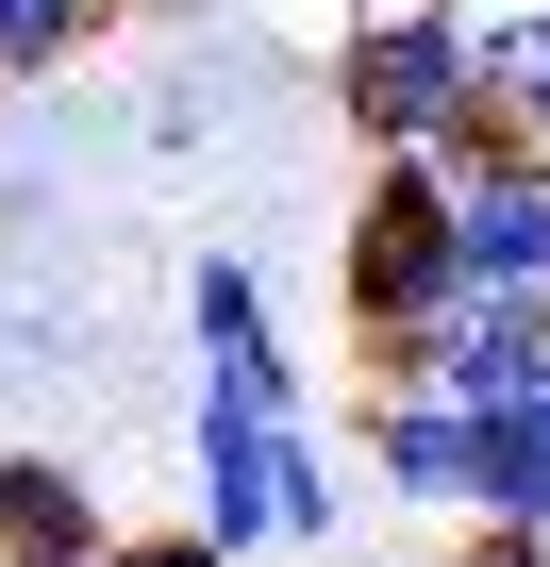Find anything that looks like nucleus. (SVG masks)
I'll list each match as a JSON object with an SVG mask.
<instances>
[{"label":"nucleus","mask_w":550,"mask_h":567,"mask_svg":"<svg viewBox=\"0 0 550 567\" xmlns=\"http://www.w3.org/2000/svg\"><path fill=\"white\" fill-rule=\"evenodd\" d=\"M184 517H200V550L217 567H351V467H334V434L318 417H234V401H200L184 417Z\"/></svg>","instance_id":"obj_1"},{"label":"nucleus","mask_w":550,"mask_h":567,"mask_svg":"<svg viewBox=\"0 0 550 567\" xmlns=\"http://www.w3.org/2000/svg\"><path fill=\"white\" fill-rule=\"evenodd\" d=\"M467 18H484V0H351V34H334V117H351L367 151L484 167L517 117L467 84Z\"/></svg>","instance_id":"obj_2"},{"label":"nucleus","mask_w":550,"mask_h":567,"mask_svg":"<svg viewBox=\"0 0 550 567\" xmlns=\"http://www.w3.org/2000/svg\"><path fill=\"white\" fill-rule=\"evenodd\" d=\"M450 301H467L450 167H434V151H367V200H351V234H334V318H351V351H367V334H417V318H450Z\"/></svg>","instance_id":"obj_3"},{"label":"nucleus","mask_w":550,"mask_h":567,"mask_svg":"<svg viewBox=\"0 0 550 567\" xmlns=\"http://www.w3.org/2000/svg\"><path fill=\"white\" fill-rule=\"evenodd\" d=\"M184 351H200V401H234V417H318V368L284 351L250 250H200L184 267Z\"/></svg>","instance_id":"obj_4"},{"label":"nucleus","mask_w":550,"mask_h":567,"mask_svg":"<svg viewBox=\"0 0 550 567\" xmlns=\"http://www.w3.org/2000/svg\"><path fill=\"white\" fill-rule=\"evenodd\" d=\"M351 467H367L401 517L467 534V401H417V384H351Z\"/></svg>","instance_id":"obj_5"},{"label":"nucleus","mask_w":550,"mask_h":567,"mask_svg":"<svg viewBox=\"0 0 550 567\" xmlns=\"http://www.w3.org/2000/svg\"><path fill=\"white\" fill-rule=\"evenodd\" d=\"M450 234H467V284L500 301H550V151L500 134L484 167H450Z\"/></svg>","instance_id":"obj_6"},{"label":"nucleus","mask_w":550,"mask_h":567,"mask_svg":"<svg viewBox=\"0 0 550 567\" xmlns=\"http://www.w3.org/2000/svg\"><path fill=\"white\" fill-rule=\"evenodd\" d=\"M101 550H117V517L68 451H0V567H101Z\"/></svg>","instance_id":"obj_7"},{"label":"nucleus","mask_w":550,"mask_h":567,"mask_svg":"<svg viewBox=\"0 0 550 567\" xmlns=\"http://www.w3.org/2000/svg\"><path fill=\"white\" fill-rule=\"evenodd\" d=\"M467 84L550 151V0H484V18H467Z\"/></svg>","instance_id":"obj_8"},{"label":"nucleus","mask_w":550,"mask_h":567,"mask_svg":"<svg viewBox=\"0 0 550 567\" xmlns=\"http://www.w3.org/2000/svg\"><path fill=\"white\" fill-rule=\"evenodd\" d=\"M134 0H0V84H68Z\"/></svg>","instance_id":"obj_9"},{"label":"nucleus","mask_w":550,"mask_h":567,"mask_svg":"<svg viewBox=\"0 0 550 567\" xmlns=\"http://www.w3.org/2000/svg\"><path fill=\"white\" fill-rule=\"evenodd\" d=\"M101 567H217V550H200V517H167V534H117Z\"/></svg>","instance_id":"obj_10"},{"label":"nucleus","mask_w":550,"mask_h":567,"mask_svg":"<svg viewBox=\"0 0 550 567\" xmlns=\"http://www.w3.org/2000/svg\"><path fill=\"white\" fill-rule=\"evenodd\" d=\"M351 567H401V550H351Z\"/></svg>","instance_id":"obj_11"}]
</instances>
